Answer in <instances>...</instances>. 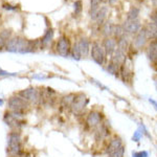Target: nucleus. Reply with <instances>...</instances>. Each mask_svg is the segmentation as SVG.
Masks as SVG:
<instances>
[{
  "label": "nucleus",
  "mask_w": 157,
  "mask_h": 157,
  "mask_svg": "<svg viewBox=\"0 0 157 157\" xmlns=\"http://www.w3.org/2000/svg\"><path fill=\"white\" fill-rule=\"evenodd\" d=\"M70 57L75 61H80L82 59V55H81L80 48L78 46V43L75 42L73 44V46H71V50H70Z\"/></svg>",
  "instance_id": "26"
},
{
  "label": "nucleus",
  "mask_w": 157,
  "mask_h": 157,
  "mask_svg": "<svg viewBox=\"0 0 157 157\" xmlns=\"http://www.w3.org/2000/svg\"><path fill=\"white\" fill-rule=\"evenodd\" d=\"M154 85H155V88H156V90H157V80L154 81Z\"/></svg>",
  "instance_id": "43"
},
{
  "label": "nucleus",
  "mask_w": 157,
  "mask_h": 157,
  "mask_svg": "<svg viewBox=\"0 0 157 157\" xmlns=\"http://www.w3.org/2000/svg\"><path fill=\"white\" fill-rule=\"evenodd\" d=\"M116 41H117V49H120L121 52L127 54L128 49L130 48V45H131V42H130V39H129L128 35H125V36L117 39Z\"/></svg>",
  "instance_id": "21"
},
{
  "label": "nucleus",
  "mask_w": 157,
  "mask_h": 157,
  "mask_svg": "<svg viewBox=\"0 0 157 157\" xmlns=\"http://www.w3.org/2000/svg\"><path fill=\"white\" fill-rule=\"evenodd\" d=\"M56 50H57V54L63 58H67L70 56L71 44H70L69 39L66 36H62L58 40L57 45H56Z\"/></svg>",
  "instance_id": "10"
},
{
  "label": "nucleus",
  "mask_w": 157,
  "mask_h": 157,
  "mask_svg": "<svg viewBox=\"0 0 157 157\" xmlns=\"http://www.w3.org/2000/svg\"><path fill=\"white\" fill-rule=\"evenodd\" d=\"M148 102L151 104V106L154 108V110L157 111V101L154 100L153 98H148Z\"/></svg>",
  "instance_id": "37"
},
{
  "label": "nucleus",
  "mask_w": 157,
  "mask_h": 157,
  "mask_svg": "<svg viewBox=\"0 0 157 157\" xmlns=\"http://www.w3.org/2000/svg\"><path fill=\"white\" fill-rule=\"evenodd\" d=\"M11 34H12L11 30H9V29L2 30V32L0 33V52L3 48H6L7 42L11 39Z\"/></svg>",
  "instance_id": "23"
},
{
  "label": "nucleus",
  "mask_w": 157,
  "mask_h": 157,
  "mask_svg": "<svg viewBox=\"0 0 157 157\" xmlns=\"http://www.w3.org/2000/svg\"><path fill=\"white\" fill-rule=\"evenodd\" d=\"M33 78H37V80H44V78H46V77L43 75H33Z\"/></svg>",
  "instance_id": "39"
},
{
  "label": "nucleus",
  "mask_w": 157,
  "mask_h": 157,
  "mask_svg": "<svg viewBox=\"0 0 157 157\" xmlns=\"http://www.w3.org/2000/svg\"><path fill=\"white\" fill-rule=\"evenodd\" d=\"M9 157H14V156H9Z\"/></svg>",
  "instance_id": "45"
},
{
  "label": "nucleus",
  "mask_w": 157,
  "mask_h": 157,
  "mask_svg": "<svg viewBox=\"0 0 157 157\" xmlns=\"http://www.w3.org/2000/svg\"><path fill=\"white\" fill-rule=\"evenodd\" d=\"M3 9L9 10V11H16V10H18V6H11V4H3Z\"/></svg>",
  "instance_id": "38"
},
{
  "label": "nucleus",
  "mask_w": 157,
  "mask_h": 157,
  "mask_svg": "<svg viewBox=\"0 0 157 157\" xmlns=\"http://www.w3.org/2000/svg\"><path fill=\"white\" fill-rule=\"evenodd\" d=\"M92 133H93L94 140L98 141V143H103V141L108 140V139L111 137L110 124L106 123V120H105Z\"/></svg>",
  "instance_id": "9"
},
{
  "label": "nucleus",
  "mask_w": 157,
  "mask_h": 157,
  "mask_svg": "<svg viewBox=\"0 0 157 157\" xmlns=\"http://www.w3.org/2000/svg\"><path fill=\"white\" fill-rule=\"evenodd\" d=\"M54 40V29H48L46 30V33L44 34V36L42 37V39L40 40V46L42 47H48L50 43Z\"/></svg>",
  "instance_id": "20"
},
{
  "label": "nucleus",
  "mask_w": 157,
  "mask_h": 157,
  "mask_svg": "<svg viewBox=\"0 0 157 157\" xmlns=\"http://www.w3.org/2000/svg\"><path fill=\"white\" fill-rule=\"evenodd\" d=\"M90 81H91V83H92V84H94L95 86H97V87L100 88L101 90H109L108 87H106L105 85H103L102 83H100L98 81L94 80V78H90Z\"/></svg>",
  "instance_id": "35"
},
{
  "label": "nucleus",
  "mask_w": 157,
  "mask_h": 157,
  "mask_svg": "<svg viewBox=\"0 0 157 157\" xmlns=\"http://www.w3.org/2000/svg\"><path fill=\"white\" fill-rule=\"evenodd\" d=\"M106 1L109 2V3H110V4H113V3H114V2L116 1V0H106Z\"/></svg>",
  "instance_id": "40"
},
{
  "label": "nucleus",
  "mask_w": 157,
  "mask_h": 157,
  "mask_svg": "<svg viewBox=\"0 0 157 157\" xmlns=\"http://www.w3.org/2000/svg\"><path fill=\"white\" fill-rule=\"evenodd\" d=\"M143 137H144V133L141 132L140 129L137 128L135 131H134V133L132 135V140L135 141V143H139V141H140V139Z\"/></svg>",
  "instance_id": "31"
},
{
  "label": "nucleus",
  "mask_w": 157,
  "mask_h": 157,
  "mask_svg": "<svg viewBox=\"0 0 157 157\" xmlns=\"http://www.w3.org/2000/svg\"><path fill=\"white\" fill-rule=\"evenodd\" d=\"M6 153L9 156L25 157L23 137L21 131L11 130L6 135Z\"/></svg>",
  "instance_id": "2"
},
{
  "label": "nucleus",
  "mask_w": 157,
  "mask_h": 157,
  "mask_svg": "<svg viewBox=\"0 0 157 157\" xmlns=\"http://www.w3.org/2000/svg\"><path fill=\"white\" fill-rule=\"evenodd\" d=\"M138 128L140 129L141 132L144 133V136H147V137H149V138H152L151 134L149 133V131H148V129H147V127L145 126V124H144V123H139L138 124Z\"/></svg>",
  "instance_id": "34"
},
{
  "label": "nucleus",
  "mask_w": 157,
  "mask_h": 157,
  "mask_svg": "<svg viewBox=\"0 0 157 157\" xmlns=\"http://www.w3.org/2000/svg\"><path fill=\"white\" fill-rule=\"evenodd\" d=\"M152 3H153L154 6L157 7V0H152Z\"/></svg>",
  "instance_id": "41"
},
{
  "label": "nucleus",
  "mask_w": 157,
  "mask_h": 157,
  "mask_svg": "<svg viewBox=\"0 0 157 157\" xmlns=\"http://www.w3.org/2000/svg\"><path fill=\"white\" fill-rule=\"evenodd\" d=\"M17 94L21 97L32 107H38L41 103V90L37 87H27L20 90Z\"/></svg>",
  "instance_id": "7"
},
{
  "label": "nucleus",
  "mask_w": 157,
  "mask_h": 157,
  "mask_svg": "<svg viewBox=\"0 0 157 157\" xmlns=\"http://www.w3.org/2000/svg\"><path fill=\"white\" fill-rule=\"evenodd\" d=\"M16 75H18L17 72H9L6 70L0 69V77H16Z\"/></svg>",
  "instance_id": "36"
},
{
  "label": "nucleus",
  "mask_w": 157,
  "mask_h": 157,
  "mask_svg": "<svg viewBox=\"0 0 157 157\" xmlns=\"http://www.w3.org/2000/svg\"><path fill=\"white\" fill-rule=\"evenodd\" d=\"M139 13H140L139 7L132 6L130 10H129V12L127 14V20H136V19H138Z\"/></svg>",
  "instance_id": "28"
},
{
  "label": "nucleus",
  "mask_w": 157,
  "mask_h": 157,
  "mask_svg": "<svg viewBox=\"0 0 157 157\" xmlns=\"http://www.w3.org/2000/svg\"><path fill=\"white\" fill-rule=\"evenodd\" d=\"M123 145H124L123 139H121L118 135H113L108 139V143L105 147L104 152H105L106 155H108V154H110L111 152L115 151L116 149H118Z\"/></svg>",
  "instance_id": "13"
},
{
  "label": "nucleus",
  "mask_w": 157,
  "mask_h": 157,
  "mask_svg": "<svg viewBox=\"0 0 157 157\" xmlns=\"http://www.w3.org/2000/svg\"><path fill=\"white\" fill-rule=\"evenodd\" d=\"M102 46L104 50H105L106 56H107V57H111V56L113 55V52L116 50V48H117V41H116V39L113 37L105 38V39L103 40Z\"/></svg>",
  "instance_id": "14"
},
{
  "label": "nucleus",
  "mask_w": 157,
  "mask_h": 157,
  "mask_svg": "<svg viewBox=\"0 0 157 157\" xmlns=\"http://www.w3.org/2000/svg\"><path fill=\"white\" fill-rule=\"evenodd\" d=\"M113 27H114V24H112L111 22H109V21L103 23L102 24V29H101L102 35L105 38L112 37L113 36Z\"/></svg>",
  "instance_id": "24"
},
{
  "label": "nucleus",
  "mask_w": 157,
  "mask_h": 157,
  "mask_svg": "<svg viewBox=\"0 0 157 157\" xmlns=\"http://www.w3.org/2000/svg\"><path fill=\"white\" fill-rule=\"evenodd\" d=\"M146 55L153 64L157 63V40H152L146 48Z\"/></svg>",
  "instance_id": "16"
},
{
  "label": "nucleus",
  "mask_w": 157,
  "mask_h": 157,
  "mask_svg": "<svg viewBox=\"0 0 157 157\" xmlns=\"http://www.w3.org/2000/svg\"><path fill=\"white\" fill-rule=\"evenodd\" d=\"M125 152H126V146L123 145L118 149H116L115 151L111 152L110 154L106 155V157H125Z\"/></svg>",
  "instance_id": "29"
},
{
  "label": "nucleus",
  "mask_w": 157,
  "mask_h": 157,
  "mask_svg": "<svg viewBox=\"0 0 157 157\" xmlns=\"http://www.w3.org/2000/svg\"><path fill=\"white\" fill-rule=\"evenodd\" d=\"M109 13V9L108 6H101L100 9H98V11L97 12V14H95L94 16V21H97L98 24L102 25L104 22H105L106 18H107V15Z\"/></svg>",
  "instance_id": "19"
},
{
  "label": "nucleus",
  "mask_w": 157,
  "mask_h": 157,
  "mask_svg": "<svg viewBox=\"0 0 157 157\" xmlns=\"http://www.w3.org/2000/svg\"><path fill=\"white\" fill-rule=\"evenodd\" d=\"M75 15H78V14H81L82 13V10H83V3H82V1L81 0H77V1L75 2Z\"/></svg>",
  "instance_id": "33"
},
{
  "label": "nucleus",
  "mask_w": 157,
  "mask_h": 157,
  "mask_svg": "<svg viewBox=\"0 0 157 157\" xmlns=\"http://www.w3.org/2000/svg\"><path fill=\"white\" fill-rule=\"evenodd\" d=\"M101 1V3H102V2H104V1H106V0H100Z\"/></svg>",
  "instance_id": "44"
},
{
  "label": "nucleus",
  "mask_w": 157,
  "mask_h": 157,
  "mask_svg": "<svg viewBox=\"0 0 157 157\" xmlns=\"http://www.w3.org/2000/svg\"><path fill=\"white\" fill-rule=\"evenodd\" d=\"M101 7V1L100 0H91L90 3V15H91V19H94V16L97 14V12L98 11V9Z\"/></svg>",
  "instance_id": "27"
},
{
  "label": "nucleus",
  "mask_w": 157,
  "mask_h": 157,
  "mask_svg": "<svg viewBox=\"0 0 157 157\" xmlns=\"http://www.w3.org/2000/svg\"><path fill=\"white\" fill-rule=\"evenodd\" d=\"M32 109V106L26 103L21 97L18 94L11 95L6 101V110L13 111V112H19L27 114V112Z\"/></svg>",
  "instance_id": "5"
},
{
  "label": "nucleus",
  "mask_w": 157,
  "mask_h": 157,
  "mask_svg": "<svg viewBox=\"0 0 157 157\" xmlns=\"http://www.w3.org/2000/svg\"><path fill=\"white\" fill-rule=\"evenodd\" d=\"M88 104H89V98L83 92H78L75 93V98L73 100V103L71 107L69 109V112L72 115L80 117L83 116L86 112V109L88 107Z\"/></svg>",
  "instance_id": "6"
},
{
  "label": "nucleus",
  "mask_w": 157,
  "mask_h": 157,
  "mask_svg": "<svg viewBox=\"0 0 157 157\" xmlns=\"http://www.w3.org/2000/svg\"><path fill=\"white\" fill-rule=\"evenodd\" d=\"M75 98V93H67L59 98V107L63 111H69L73 100Z\"/></svg>",
  "instance_id": "15"
},
{
  "label": "nucleus",
  "mask_w": 157,
  "mask_h": 157,
  "mask_svg": "<svg viewBox=\"0 0 157 157\" xmlns=\"http://www.w3.org/2000/svg\"><path fill=\"white\" fill-rule=\"evenodd\" d=\"M149 152L146 150L143 151H132V157H149Z\"/></svg>",
  "instance_id": "32"
},
{
  "label": "nucleus",
  "mask_w": 157,
  "mask_h": 157,
  "mask_svg": "<svg viewBox=\"0 0 157 157\" xmlns=\"http://www.w3.org/2000/svg\"><path fill=\"white\" fill-rule=\"evenodd\" d=\"M78 43V46L80 48L81 55H82V58H85L89 55L90 52V42L88 41V39L86 38H81L80 40L77 42Z\"/></svg>",
  "instance_id": "18"
},
{
  "label": "nucleus",
  "mask_w": 157,
  "mask_h": 157,
  "mask_svg": "<svg viewBox=\"0 0 157 157\" xmlns=\"http://www.w3.org/2000/svg\"><path fill=\"white\" fill-rule=\"evenodd\" d=\"M120 69H121V67L112 62H109L108 64L106 65V70H107L110 75H114L116 78L120 77Z\"/></svg>",
  "instance_id": "25"
},
{
  "label": "nucleus",
  "mask_w": 157,
  "mask_h": 157,
  "mask_svg": "<svg viewBox=\"0 0 157 157\" xmlns=\"http://www.w3.org/2000/svg\"><path fill=\"white\" fill-rule=\"evenodd\" d=\"M110 62L114 63V64L118 65L121 67V65L127 63V54L116 48L115 52H113V55L110 57Z\"/></svg>",
  "instance_id": "17"
},
{
  "label": "nucleus",
  "mask_w": 157,
  "mask_h": 157,
  "mask_svg": "<svg viewBox=\"0 0 157 157\" xmlns=\"http://www.w3.org/2000/svg\"><path fill=\"white\" fill-rule=\"evenodd\" d=\"M105 120L106 117L103 111H101L100 109H92L86 113V117L84 121L85 129L93 132Z\"/></svg>",
  "instance_id": "4"
},
{
  "label": "nucleus",
  "mask_w": 157,
  "mask_h": 157,
  "mask_svg": "<svg viewBox=\"0 0 157 157\" xmlns=\"http://www.w3.org/2000/svg\"><path fill=\"white\" fill-rule=\"evenodd\" d=\"M148 40L149 39H148V36H147L145 27H141V29L135 35V37H134V39H133V42H132L133 47L136 50H139V49L144 48V47L146 46Z\"/></svg>",
  "instance_id": "12"
},
{
  "label": "nucleus",
  "mask_w": 157,
  "mask_h": 157,
  "mask_svg": "<svg viewBox=\"0 0 157 157\" xmlns=\"http://www.w3.org/2000/svg\"><path fill=\"white\" fill-rule=\"evenodd\" d=\"M123 29L125 30V34L128 36L136 35L141 29V23L138 19L136 20H126L123 24Z\"/></svg>",
  "instance_id": "11"
},
{
  "label": "nucleus",
  "mask_w": 157,
  "mask_h": 157,
  "mask_svg": "<svg viewBox=\"0 0 157 157\" xmlns=\"http://www.w3.org/2000/svg\"><path fill=\"white\" fill-rule=\"evenodd\" d=\"M90 57L91 59L94 61L98 65L100 66H104L106 64V59H107V56L104 50L102 44L98 41H94L92 43V45L90 46Z\"/></svg>",
  "instance_id": "8"
},
{
  "label": "nucleus",
  "mask_w": 157,
  "mask_h": 157,
  "mask_svg": "<svg viewBox=\"0 0 157 157\" xmlns=\"http://www.w3.org/2000/svg\"><path fill=\"white\" fill-rule=\"evenodd\" d=\"M40 46V41H29L21 37H13L7 42L6 49L9 52L14 54H29L36 52Z\"/></svg>",
  "instance_id": "1"
},
{
  "label": "nucleus",
  "mask_w": 157,
  "mask_h": 157,
  "mask_svg": "<svg viewBox=\"0 0 157 157\" xmlns=\"http://www.w3.org/2000/svg\"><path fill=\"white\" fill-rule=\"evenodd\" d=\"M4 105V100L3 98H0V106H3Z\"/></svg>",
  "instance_id": "42"
},
{
  "label": "nucleus",
  "mask_w": 157,
  "mask_h": 157,
  "mask_svg": "<svg viewBox=\"0 0 157 157\" xmlns=\"http://www.w3.org/2000/svg\"><path fill=\"white\" fill-rule=\"evenodd\" d=\"M125 30L123 29V25H114L113 27V38H115L116 40L120 39L123 36H125Z\"/></svg>",
  "instance_id": "30"
},
{
  "label": "nucleus",
  "mask_w": 157,
  "mask_h": 157,
  "mask_svg": "<svg viewBox=\"0 0 157 157\" xmlns=\"http://www.w3.org/2000/svg\"><path fill=\"white\" fill-rule=\"evenodd\" d=\"M147 36L148 39L151 40H157V25H155L153 22H150L145 26Z\"/></svg>",
  "instance_id": "22"
},
{
  "label": "nucleus",
  "mask_w": 157,
  "mask_h": 157,
  "mask_svg": "<svg viewBox=\"0 0 157 157\" xmlns=\"http://www.w3.org/2000/svg\"><path fill=\"white\" fill-rule=\"evenodd\" d=\"M24 113L13 112V111L6 110L3 112L2 121L6 124V127L10 128V130L21 131L25 126H26V121H25Z\"/></svg>",
  "instance_id": "3"
}]
</instances>
